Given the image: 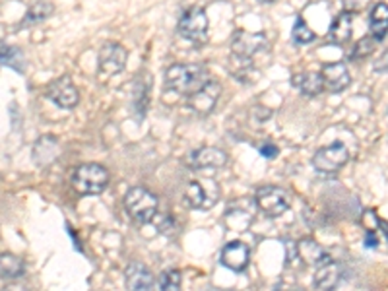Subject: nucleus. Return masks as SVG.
<instances>
[{"label":"nucleus","mask_w":388,"mask_h":291,"mask_svg":"<svg viewBox=\"0 0 388 291\" xmlns=\"http://www.w3.org/2000/svg\"><path fill=\"white\" fill-rule=\"evenodd\" d=\"M343 4H346V12H359V10H363V8L369 4V0H343Z\"/></svg>","instance_id":"c756f323"},{"label":"nucleus","mask_w":388,"mask_h":291,"mask_svg":"<svg viewBox=\"0 0 388 291\" xmlns=\"http://www.w3.org/2000/svg\"><path fill=\"white\" fill-rule=\"evenodd\" d=\"M225 163H228V153L213 146H202L191 153V165L194 169H220Z\"/></svg>","instance_id":"4468645a"},{"label":"nucleus","mask_w":388,"mask_h":291,"mask_svg":"<svg viewBox=\"0 0 388 291\" xmlns=\"http://www.w3.org/2000/svg\"><path fill=\"white\" fill-rule=\"evenodd\" d=\"M249 261H251V249L241 243V241H233V243H228V245L221 249L220 262L231 272H243L247 266H249Z\"/></svg>","instance_id":"f8f14e48"},{"label":"nucleus","mask_w":388,"mask_h":291,"mask_svg":"<svg viewBox=\"0 0 388 291\" xmlns=\"http://www.w3.org/2000/svg\"><path fill=\"white\" fill-rule=\"evenodd\" d=\"M25 274V262L16 254H0V278L2 280H16Z\"/></svg>","instance_id":"5701e85b"},{"label":"nucleus","mask_w":388,"mask_h":291,"mask_svg":"<svg viewBox=\"0 0 388 291\" xmlns=\"http://www.w3.org/2000/svg\"><path fill=\"white\" fill-rule=\"evenodd\" d=\"M351 33H353V22H351L350 12L338 14V18L330 25V41L336 45H343L351 39Z\"/></svg>","instance_id":"4be33fe9"},{"label":"nucleus","mask_w":388,"mask_h":291,"mask_svg":"<svg viewBox=\"0 0 388 291\" xmlns=\"http://www.w3.org/2000/svg\"><path fill=\"white\" fill-rule=\"evenodd\" d=\"M229 74L235 76L239 82L243 84H252L254 80H259L260 72L257 70V66L252 64V59H247V57H239V54L231 53L228 61Z\"/></svg>","instance_id":"a211bd4d"},{"label":"nucleus","mask_w":388,"mask_h":291,"mask_svg":"<svg viewBox=\"0 0 388 291\" xmlns=\"http://www.w3.org/2000/svg\"><path fill=\"white\" fill-rule=\"evenodd\" d=\"M59 155H61V146H59V140L53 138V136H41L33 146V152H31L33 163L37 167L51 165V163L59 160Z\"/></svg>","instance_id":"f3484780"},{"label":"nucleus","mask_w":388,"mask_h":291,"mask_svg":"<svg viewBox=\"0 0 388 291\" xmlns=\"http://www.w3.org/2000/svg\"><path fill=\"white\" fill-rule=\"evenodd\" d=\"M375 70L377 72H388V49L382 53L381 59L375 62Z\"/></svg>","instance_id":"473e14b6"},{"label":"nucleus","mask_w":388,"mask_h":291,"mask_svg":"<svg viewBox=\"0 0 388 291\" xmlns=\"http://www.w3.org/2000/svg\"><path fill=\"white\" fill-rule=\"evenodd\" d=\"M262 2H274V0H262Z\"/></svg>","instance_id":"f704fd0d"},{"label":"nucleus","mask_w":388,"mask_h":291,"mask_svg":"<svg viewBox=\"0 0 388 291\" xmlns=\"http://www.w3.org/2000/svg\"><path fill=\"white\" fill-rule=\"evenodd\" d=\"M179 33L192 43H204L208 37V16L206 10L200 6L189 8L177 25Z\"/></svg>","instance_id":"39448f33"},{"label":"nucleus","mask_w":388,"mask_h":291,"mask_svg":"<svg viewBox=\"0 0 388 291\" xmlns=\"http://www.w3.org/2000/svg\"><path fill=\"white\" fill-rule=\"evenodd\" d=\"M53 12H54V6L51 4V2H47V0H39V2H35V4H31L30 10H28V14H25V18H23V23H25V25H30V23L43 22V20L49 18Z\"/></svg>","instance_id":"393cba45"},{"label":"nucleus","mask_w":388,"mask_h":291,"mask_svg":"<svg viewBox=\"0 0 388 291\" xmlns=\"http://www.w3.org/2000/svg\"><path fill=\"white\" fill-rule=\"evenodd\" d=\"M314 31L307 25L303 18H297L295 23H293V30H291V39L295 41L297 45H309L314 41Z\"/></svg>","instance_id":"bb28decb"},{"label":"nucleus","mask_w":388,"mask_h":291,"mask_svg":"<svg viewBox=\"0 0 388 291\" xmlns=\"http://www.w3.org/2000/svg\"><path fill=\"white\" fill-rule=\"evenodd\" d=\"M210 82V72L202 64H173L165 72V84L171 92L192 95Z\"/></svg>","instance_id":"f257e3e1"},{"label":"nucleus","mask_w":388,"mask_h":291,"mask_svg":"<svg viewBox=\"0 0 388 291\" xmlns=\"http://www.w3.org/2000/svg\"><path fill=\"white\" fill-rule=\"evenodd\" d=\"M350 161V150L346 148L343 142H334V144L320 148L312 158V167L320 173H336Z\"/></svg>","instance_id":"423d86ee"},{"label":"nucleus","mask_w":388,"mask_h":291,"mask_svg":"<svg viewBox=\"0 0 388 291\" xmlns=\"http://www.w3.org/2000/svg\"><path fill=\"white\" fill-rule=\"evenodd\" d=\"M291 84L295 85L299 92L305 93V95H311V97L319 95L324 90L320 72H299V74L291 78Z\"/></svg>","instance_id":"412c9836"},{"label":"nucleus","mask_w":388,"mask_h":291,"mask_svg":"<svg viewBox=\"0 0 388 291\" xmlns=\"http://www.w3.org/2000/svg\"><path fill=\"white\" fill-rule=\"evenodd\" d=\"M320 78H322L324 88L332 93L343 92L351 84L350 70L343 62H328V64H324L320 70Z\"/></svg>","instance_id":"9b49d317"},{"label":"nucleus","mask_w":388,"mask_h":291,"mask_svg":"<svg viewBox=\"0 0 388 291\" xmlns=\"http://www.w3.org/2000/svg\"><path fill=\"white\" fill-rule=\"evenodd\" d=\"M47 97L53 101L57 107L72 109L78 105L80 93H78L76 85L72 82V78L61 76L49 84V88H47Z\"/></svg>","instance_id":"6e6552de"},{"label":"nucleus","mask_w":388,"mask_h":291,"mask_svg":"<svg viewBox=\"0 0 388 291\" xmlns=\"http://www.w3.org/2000/svg\"><path fill=\"white\" fill-rule=\"evenodd\" d=\"M160 290L161 291H183V276H181V272L175 268L163 272L160 278Z\"/></svg>","instance_id":"cd10ccee"},{"label":"nucleus","mask_w":388,"mask_h":291,"mask_svg":"<svg viewBox=\"0 0 388 291\" xmlns=\"http://www.w3.org/2000/svg\"><path fill=\"white\" fill-rule=\"evenodd\" d=\"M297 254H299V259H301L305 264L314 266V268L320 266V264H324V262L332 261L330 254H328L317 241H312V239H303V241H299V243H297Z\"/></svg>","instance_id":"6ab92c4d"},{"label":"nucleus","mask_w":388,"mask_h":291,"mask_svg":"<svg viewBox=\"0 0 388 291\" xmlns=\"http://www.w3.org/2000/svg\"><path fill=\"white\" fill-rule=\"evenodd\" d=\"M375 47H377V41H375L371 35H369V37L359 39L358 45H355V49H353V53H351V61H359V59H365V57H369V54L375 51Z\"/></svg>","instance_id":"c85d7f7f"},{"label":"nucleus","mask_w":388,"mask_h":291,"mask_svg":"<svg viewBox=\"0 0 388 291\" xmlns=\"http://www.w3.org/2000/svg\"><path fill=\"white\" fill-rule=\"evenodd\" d=\"M342 280V266L334 261H328L324 264L317 266L312 285L314 291H334Z\"/></svg>","instance_id":"2eb2a0df"},{"label":"nucleus","mask_w":388,"mask_h":291,"mask_svg":"<svg viewBox=\"0 0 388 291\" xmlns=\"http://www.w3.org/2000/svg\"><path fill=\"white\" fill-rule=\"evenodd\" d=\"M268 37L264 33H251V31H235L231 39V51L239 57L252 59L254 54L260 53L262 49H266Z\"/></svg>","instance_id":"9d476101"},{"label":"nucleus","mask_w":388,"mask_h":291,"mask_svg":"<svg viewBox=\"0 0 388 291\" xmlns=\"http://www.w3.org/2000/svg\"><path fill=\"white\" fill-rule=\"evenodd\" d=\"M127 59H129V53L124 47L119 43H105L101 47L98 57L99 74H105V76L119 74L127 66Z\"/></svg>","instance_id":"1a4fd4ad"},{"label":"nucleus","mask_w":388,"mask_h":291,"mask_svg":"<svg viewBox=\"0 0 388 291\" xmlns=\"http://www.w3.org/2000/svg\"><path fill=\"white\" fill-rule=\"evenodd\" d=\"M72 189L82 196H95L105 191L109 184V171L98 163H84L74 169L70 177Z\"/></svg>","instance_id":"f03ea898"},{"label":"nucleus","mask_w":388,"mask_h":291,"mask_svg":"<svg viewBox=\"0 0 388 291\" xmlns=\"http://www.w3.org/2000/svg\"><path fill=\"white\" fill-rule=\"evenodd\" d=\"M124 208L132 222L150 223L158 214V198L144 186H132L124 196Z\"/></svg>","instance_id":"7ed1b4c3"},{"label":"nucleus","mask_w":388,"mask_h":291,"mask_svg":"<svg viewBox=\"0 0 388 291\" xmlns=\"http://www.w3.org/2000/svg\"><path fill=\"white\" fill-rule=\"evenodd\" d=\"M148 97H150V84L146 82H134V88H132V103H134V109H136L138 119H142L146 113V107H148Z\"/></svg>","instance_id":"a878e982"},{"label":"nucleus","mask_w":388,"mask_h":291,"mask_svg":"<svg viewBox=\"0 0 388 291\" xmlns=\"http://www.w3.org/2000/svg\"><path fill=\"white\" fill-rule=\"evenodd\" d=\"M379 243H381L379 235H377L375 231H367L365 239H363V245H365L367 249H377V247H379Z\"/></svg>","instance_id":"2f4dec72"},{"label":"nucleus","mask_w":388,"mask_h":291,"mask_svg":"<svg viewBox=\"0 0 388 291\" xmlns=\"http://www.w3.org/2000/svg\"><path fill=\"white\" fill-rule=\"evenodd\" d=\"M220 93L221 85L218 82H208L202 90L189 95V107L198 115H208L216 107V103L220 100Z\"/></svg>","instance_id":"ddd939ff"},{"label":"nucleus","mask_w":388,"mask_h":291,"mask_svg":"<svg viewBox=\"0 0 388 291\" xmlns=\"http://www.w3.org/2000/svg\"><path fill=\"white\" fill-rule=\"evenodd\" d=\"M259 150H260V153L264 155V158H268V160H272V158H278V153H280L278 146L270 144V142H268V144L260 146Z\"/></svg>","instance_id":"7c9ffc66"},{"label":"nucleus","mask_w":388,"mask_h":291,"mask_svg":"<svg viewBox=\"0 0 388 291\" xmlns=\"http://www.w3.org/2000/svg\"><path fill=\"white\" fill-rule=\"evenodd\" d=\"M2 291H30V290H28L23 284H10L6 285Z\"/></svg>","instance_id":"72a5a7b5"},{"label":"nucleus","mask_w":388,"mask_h":291,"mask_svg":"<svg viewBox=\"0 0 388 291\" xmlns=\"http://www.w3.org/2000/svg\"><path fill=\"white\" fill-rule=\"evenodd\" d=\"M0 61L12 66L16 72H23L25 70V61H23V54L20 53L18 47L6 45L4 41H0Z\"/></svg>","instance_id":"b1692460"},{"label":"nucleus","mask_w":388,"mask_h":291,"mask_svg":"<svg viewBox=\"0 0 388 291\" xmlns=\"http://www.w3.org/2000/svg\"><path fill=\"white\" fill-rule=\"evenodd\" d=\"M254 200H257V206L268 218H280L290 208L288 192L280 186H260L259 191L254 192Z\"/></svg>","instance_id":"0eeeda50"},{"label":"nucleus","mask_w":388,"mask_h":291,"mask_svg":"<svg viewBox=\"0 0 388 291\" xmlns=\"http://www.w3.org/2000/svg\"><path fill=\"white\" fill-rule=\"evenodd\" d=\"M184 200L194 210H212L220 200V184L213 179H192L184 189Z\"/></svg>","instance_id":"20e7f679"},{"label":"nucleus","mask_w":388,"mask_h":291,"mask_svg":"<svg viewBox=\"0 0 388 291\" xmlns=\"http://www.w3.org/2000/svg\"><path fill=\"white\" fill-rule=\"evenodd\" d=\"M369 31L375 41H382L388 33V4L379 2L369 16Z\"/></svg>","instance_id":"aec40b11"},{"label":"nucleus","mask_w":388,"mask_h":291,"mask_svg":"<svg viewBox=\"0 0 388 291\" xmlns=\"http://www.w3.org/2000/svg\"><path fill=\"white\" fill-rule=\"evenodd\" d=\"M124 284L127 291H153L152 272L142 262H132L124 272Z\"/></svg>","instance_id":"dca6fc26"}]
</instances>
